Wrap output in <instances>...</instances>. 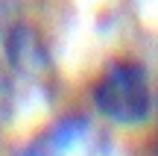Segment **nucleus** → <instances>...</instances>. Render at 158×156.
Here are the masks:
<instances>
[{
  "label": "nucleus",
  "mask_w": 158,
  "mask_h": 156,
  "mask_svg": "<svg viewBox=\"0 0 158 156\" xmlns=\"http://www.w3.org/2000/svg\"><path fill=\"white\" fill-rule=\"evenodd\" d=\"M94 109L102 118L120 124V127H135L143 124L152 112V86L149 74L135 59H117L111 62L91 88Z\"/></svg>",
  "instance_id": "f257e3e1"
},
{
  "label": "nucleus",
  "mask_w": 158,
  "mask_h": 156,
  "mask_svg": "<svg viewBox=\"0 0 158 156\" xmlns=\"http://www.w3.org/2000/svg\"><path fill=\"white\" fill-rule=\"evenodd\" d=\"M6 56L15 68L21 71H41L47 68V53L41 38L32 33L29 27H15L9 35H6Z\"/></svg>",
  "instance_id": "f03ea898"
}]
</instances>
